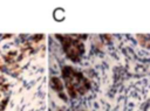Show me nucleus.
I'll list each match as a JSON object with an SVG mask.
<instances>
[{
    "instance_id": "f257e3e1",
    "label": "nucleus",
    "mask_w": 150,
    "mask_h": 111,
    "mask_svg": "<svg viewBox=\"0 0 150 111\" xmlns=\"http://www.w3.org/2000/svg\"><path fill=\"white\" fill-rule=\"evenodd\" d=\"M63 78L66 81V85L68 88L69 95H71L73 97L76 96V92L83 93L89 86V84L84 79V77L82 75H80L79 72H75L70 68H66L63 70Z\"/></svg>"
},
{
    "instance_id": "f03ea898",
    "label": "nucleus",
    "mask_w": 150,
    "mask_h": 111,
    "mask_svg": "<svg viewBox=\"0 0 150 111\" xmlns=\"http://www.w3.org/2000/svg\"><path fill=\"white\" fill-rule=\"evenodd\" d=\"M64 50L67 51L69 57H71L73 60H77V57L81 55L83 50V47L80 42L71 39H67L64 42Z\"/></svg>"
},
{
    "instance_id": "7ed1b4c3",
    "label": "nucleus",
    "mask_w": 150,
    "mask_h": 111,
    "mask_svg": "<svg viewBox=\"0 0 150 111\" xmlns=\"http://www.w3.org/2000/svg\"><path fill=\"white\" fill-rule=\"evenodd\" d=\"M52 82H53V88H55L57 91H61V90H62V86L59 84V83H60V81H59L57 78H53V79H52Z\"/></svg>"
}]
</instances>
